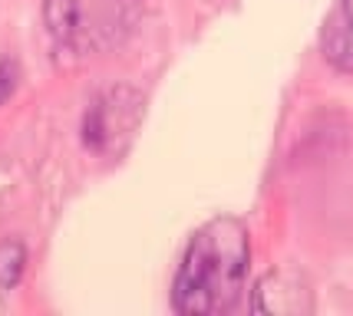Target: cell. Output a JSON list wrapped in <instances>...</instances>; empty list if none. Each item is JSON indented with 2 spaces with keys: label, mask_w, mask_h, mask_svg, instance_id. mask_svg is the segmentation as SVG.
I'll return each mask as SVG.
<instances>
[{
  "label": "cell",
  "mask_w": 353,
  "mask_h": 316,
  "mask_svg": "<svg viewBox=\"0 0 353 316\" xmlns=\"http://www.w3.org/2000/svg\"><path fill=\"white\" fill-rule=\"evenodd\" d=\"M43 23L46 33L57 43H77L79 33V0H43Z\"/></svg>",
  "instance_id": "6"
},
{
  "label": "cell",
  "mask_w": 353,
  "mask_h": 316,
  "mask_svg": "<svg viewBox=\"0 0 353 316\" xmlns=\"http://www.w3.org/2000/svg\"><path fill=\"white\" fill-rule=\"evenodd\" d=\"M251 310L264 316H307L314 313V293L304 273L271 271L251 290Z\"/></svg>",
  "instance_id": "4"
},
{
  "label": "cell",
  "mask_w": 353,
  "mask_h": 316,
  "mask_svg": "<svg viewBox=\"0 0 353 316\" xmlns=\"http://www.w3.org/2000/svg\"><path fill=\"white\" fill-rule=\"evenodd\" d=\"M145 116V96L136 86H109L99 92L86 112H83V125H79V138L92 155H123L129 142L136 138L139 125Z\"/></svg>",
  "instance_id": "2"
},
{
  "label": "cell",
  "mask_w": 353,
  "mask_h": 316,
  "mask_svg": "<svg viewBox=\"0 0 353 316\" xmlns=\"http://www.w3.org/2000/svg\"><path fill=\"white\" fill-rule=\"evenodd\" d=\"M139 7V0H79L77 43H86L90 50L119 46L136 30Z\"/></svg>",
  "instance_id": "3"
},
{
  "label": "cell",
  "mask_w": 353,
  "mask_h": 316,
  "mask_svg": "<svg viewBox=\"0 0 353 316\" xmlns=\"http://www.w3.org/2000/svg\"><path fill=\"white\" fill-rule=\"evenodd\" d=\"M251 267L248 227L238 218H212L185 247L172 280V306L185 316H215L238 303Z\"/></svg>",
  "instance_id": "1"
},
{
  "label": "cell",
  "mask_w": 353,
  "mask_h": 316,
  "mask_svg": "<svg viewBox=\"0 0 353 316\" xmlns=\"http://www.w3.org/2000/svg\"><path fill=\"white\" fill-rule=\"evenodd\" d=\"M27 271V244L20 238H3L0 241V293H10Z\"/></svg>",
  "instance_id": "7"
},
{
  "label": "cell",
  "mask_w": 353,
  "mask_h": 316,
  "mask_svg": "<svg viewBox=\"0 0 353 316\" xmlns=\"http://www.w3.org/2000/svg\"><path fill=\"white\" fill-rule=\"evenodd\" d=\"M17 86H20V66H17V60L7 56V60H0V105L10 103Z\"/></svg>",
  "instance_id": "8"
},
{
  "label": "cell",
  "mask_w": 353,
  "mask_h": 316,
  "mask_svg": "<svg viewBox=\"0 0 353 316\" xmlns=\"http://www.w3.org/2000/svg\"><path fill=\"white\" fill-rule=\"evenodd\" d=\"M321 53L337 73H353V0H337L321 30Z\"/></svg>",
  "instance_id": "5"
}]
</instances>
